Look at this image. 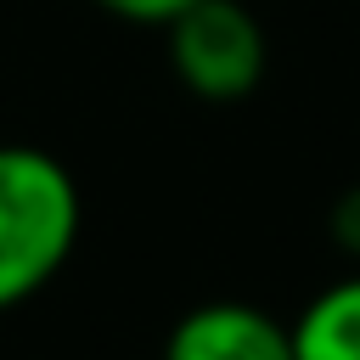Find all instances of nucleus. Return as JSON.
I'll list each match as a JSON object with an SVG mask.
<instances>
[{"instance_id": "f257e3e1", "label": "nucleus", "mask_w": 360, "mask_h": 360, "mask_svg": "<svg viewBox=\"0 0 360 360\" xmlns=\"http://www.w3.org/2000/svg\"><path fill=\"white\" fill-rule=\"evenodd\" d=\"M84 202L62 158L0 141V315L39 298L79 248Z\"/></svg>"}, {"instance_id": "f03ea898", "label": "nucleus", "mask_w": 360, "mask_h": 360, "mask_svg": "<svg viewBox=\"0 0 360 360\" xmlns=\"http://www.w3.org/2000/svg\"><path fill=\"white\" fill-rule=\"evenodd\" d=\"M169 68L197 101H248L270 68V39L242 0H197L169 28Z\"/></svg>"}, {"instance_id": "7ed1b4c3", "label": "nucleus", "mask_w": 360, "mask_h": 360, "mask_svg": "<svg viewBox=\"0 0 360 360\" xmlns=\"http://www.w3.org/2000/svg\"><path fill=\"white\" fill-rule=\"evenodd\" d=\"M163 360H292V326L259 304L208 298L169 326Z\"/></svg>"}, {"instance_id": "20e7f679", "label": "nucleus", "mask_w": 360, "mask_h": 360, "mask_svg": "<svg viewBox=\"0 0 360 360\" xmlns=\"http://www.w3.org/2000/svg\"><path fill=\"white\" fill-rule=\"evenodd\" d=\"M292 360H360V270L338 276L298 309Z\"/></svg>"}, {"instance_id": "39448f33", "label": "nucleus", "mask_w": 360, "mask_h": 360, "mask_svg": "<svg viewBox=\"0 0 360 360\" xmlns=\"http://www.w3.org/2000/svg\"><path fill=\"white\" fill-rule=\"evenodd\" d=\"M90 6H101L107 17H118V22H141V28H169L180 11H191L197 0H90Z\"/></svg>"}, {"instance_id": "423d86ee", "label": "nucleus", "mask_w": 360, "mask_h": 360, "mask_svg": "<svg viewBox=\"0 0 360 360\" xmlns=\"http://www.w3.org/2000/svg\"><path fill=\"white\" fill-rule=\"evenodd\" d=\"M326 231H332L338 253L360 264V186H349V191L332 202V219H326Z\"/></svg>"}]
</instances>
